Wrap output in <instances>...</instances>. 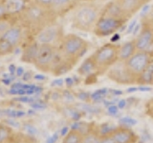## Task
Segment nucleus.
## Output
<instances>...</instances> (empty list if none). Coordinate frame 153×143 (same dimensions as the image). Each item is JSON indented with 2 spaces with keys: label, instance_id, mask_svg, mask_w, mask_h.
I'll return each instance as SVG.
<instances>
[{
  "label": "nucleus",
  "instance_id": "f257e3e1",
  "mask_svg": "<svg viewBox=\"0 0 153 143\" xmlns=\"http://www.w3.org/2000/svg\"><path fill=\"white\" fill-rule=\"evenodd\" d=\"M22 25L36 36L42 29L57 21V17L49 6L32 0L20 13Z\"/></svg>",
  "mask_w": 153,
  "mask_h": 143
},
{
  "label": "nucleus",
  "instance_id": "f03ea898",
  "mask_svg": "<svg viewBox=\"0 0 153 143\" xmlns=\"http://www.w3.org/2000/svg\"><path fill=\"white\" fill-rule=\"evenodd\" d=\"M104 3L94 0H83L76 6L71 15L72 27L80 32H93L102 13Z\"/></svg>",
  "mask_w": 153,
  "mask_h": 143
},
{
  "label": "nucleus",
  "instance_id": "7ed1b4c3",
  "mask_svg": "<svg viewBox=\"0 0 153 143\" xmlns=\"http://www.w3.org/2000/svg\"><path fill=\"white\" fill-rule=\"evenodd\" d=\"M91 44L76 34H66L57 46L63 59L72 66L76 65L90 49Z\"/></svg>",
  "mask_w": 153,
  "mask_h": 143
},
{
  "label": "nucleus",
  "instance_id": "20e7f679",
  "mask_svg": "<svg viewBox=\"0 0 153 143\" xmlns=\"http://www.w3.org/2000/svg\"><path fill=\"white\" fill-rule=\"evenodd\" d=\"M120 44L107 42L96 50L90 57L97 66L99 74L102 75L119 61Z\"/></svg>",
  "mask_w": 153,
  "mask_h": 143
},
{
  "label": "nucleus",
  "instance_id": "39448f33",
  "mask_svg": "<svg viewBox=\"0 0 153 143\" xmlns=\"http://www.w3.org/2000/svg\"><path fill=\"white\" fill-rule=\"evenodd\" d=\"M63 60L57 46L40 44L35 61V66L43 72H52Z\"/></svg>",
  "mask_w": 153,
  "mask_h": 143
},
{
  "label": "nucleus",
  "instance_id": "423d86ee",
  "mask_svg": "<svg viewBox=\"0 0 153 143\" xmlns=\"http://www.w3.org/2000/svg\"><path fill=\"white\" fill-rule=\"evenodd\" d=\"M128 21L129 20L126 19V18L114 16L102 12L92 33L98 37L112 36L119 30H121L122 27H123L124 24H126Z\"/></svg>",
  "mask_w": 153,
  "mask_h": 143
},
{
  "label": "nucleus",
  "instance_id": "0eeeda50",
  "mask_svg": "<svg viewBox=\"0 0 153 143\" xmlns=\"http://www.w3.org/2000/svg\"><path fill=\"white\" fill-rule=\"evenodd\" d=\"M152 60L153 54L151 51H136V53L124 63L129 72L137 80Z\"/></svg>",
  "mask_w": 153,
  "mask_h": 143
},
{
  "label": "nucleus",
  "instance_id": "6e6552de",
  "mask_svg": "<svg viewBox=\"0 0 153 143\" xmlns=\"http://www.w3.org/2000/svg\"><path fill=\"white\" fill-rule=\"evenodd\" d=\"M63 27L57 22L45 27L36 36V40L39 44H50L59 46L62 39L64 37Z\"/></svg>",
  "mask_w": 153,
  "mask_h": 143
},
{
  "label": "nucleus",
  "instance_id": "1a4fd4ad",
  "mask_svg": "<svg viewBox=\"0 0 153 143\" xmlns=\"http://www.w3.org/2000/svg\"><path fill=\"white\" fill-rule=\"evenodd\" d=\"M135 42L138 51H150L153 45V17H145L142 20L140 32Z\"/></svg>",
  "mask_w": 153,
  "mask_h": 143
},
{
  "label": "nucleus",
  "instance_id": "9d476101",
  "mask_svg": "<svg viewBox=\"0 0 153 143\" xmlns=\"http://www.w3.org/2000/svg\"><path fill=\"white\" fill-rule=\"evenodd\" d=\"M105 74L109 80L118 85H136L137 83V80L129 72L123 61L119 60L106 71Z\"/></svg>",
  "mask_w": 153,
  "mask_h": 143
},
{
  "label": "nucleus",
  "instance_id": "9b49d317",
  "mask_svg": "<svg viewBox=\"0 0 153 143\" xmlns=\"http://www.w3.org/2000/svg\"><path fill=\"white\" fill-rule=\"evenodd\" d=\"M81 1L83 0H53L49 7L56 17L59 18L73 12Z\"/></svg>",
  "mask_w": 153,
  "mask_h": 143
},
{
  "label": "nucleus",
  "instance_id": "f8f14e48",
  "mask_svg": "<svg viewBox=\"0 0 153 143\" xmlns=\"http://www.w3.org/2000/svg\"><path fill=\"white\" fill-rule=\"evenodd\" d=\"M110 133L117 143H137L139 136L127 126L115 127Z\"/></svg>",
  "mask_w": 153,
  "mask_h": 143
},
{
  "label": "nucleus",
  "instance_id": "ddd939ff",
  "mask_svg": "<svg viewBox=\"0 0 153 143\" xmlns=\"http://www.w3.org/2000/svg\"><path fill=\"white\" fill-rule=\"evenodd\" d=\"M115 1L131 19L136 13H138L148 3H150L152 0H115Z\"/></svg>",
  "mask_w": 153,
  "mask_h": 143
},
{
  "label": "nucleus",
  "instance_id": "4468645a",
  "mask_svg": "<svg viewBox=\"0 0 153 143\" xmlns=\"http://www.w3.org/2000/svg\"><path fill=\"white\" fill-rule=\"evenodd\" d=\"M24 37V27L20 25H13L3 37L4 40L9 41L13 47L21 44Z\"/></svg>",
  "mask_w": 153,
  "mask_h": 143
},
{
  "label": "nucleus",
  "instance_id": "2eb2a0df",
  "mask_svg": "<svg viewBox=\"0 0 153 143\" xmlns=\"http://www.w3.org/2000/svg\"><path fill=\"white\" fill-rule=\"evenodd\" d=\"M79 75L82 76V77L88 78V77H98L100 75L97 66H96L93 60L91 59L89 56L88 58H86L82 63L79 66L78 70H76Z\"/></svg>",
  "mask_w": 153,
  "mask_h": 143
},
{
  "label": "nucleus",
  "instance_id": "dca6fc26",
  "mask_svg": "<svg viewBox=\"0 0 153 143\" xmlns=\"http://www.w3.org/2000/svg\"><path fill=\"white\" fill-rule=\"evenodd\" d=\"M39 45L40 44L35 40L30 44L24 47L21 55V61L27 64H35L37 56V52L38 49H39Z\"/></svg>",
  "mask_w": 153,
  "mask_h": 143
},
{
  "label": "nucleus",
  "instance_id": "f3484780",
  "mask_svg": "<svg viewBox=\"0 0 153 143\" xmlns=\"http://www.w3.org/2000/svg\"><path fill=\"white\" fill-rule=\"evenodd\" d=\"M7 15H20L27 6L26 0H2Z\"/></svg>",
  "mask_w": 153,
  "mask_h": 143
},
{
  "label": "nucleus",
  "instance_id": "a211bd4d",
  "mask_svg": "<svg viewBox=\"0 0 153 143\" xmlns=\"http://www.w3.org/2000/svg\"><path fill=\"white\" fill-rule=\"evenodd\" d=\"M102 139V133L100 127L95 123H91L87 128V131L83 133L81 143H100Z\"/></svg>",
  "mask_w": 153,
  "mask_h": 143
},
{
  "label": "nucleus",
  "instance_id": "6ab92c4d",
  "mask_svg": "<svg viewBox=\"0 0 153 143\" xmlns=\"http://www.w3.org/2000/svg\"><path fill=\"white\" fill-rule=\"evenodd\" d=\"M137 47H136V42L135 39H132L130 40H127L123 43L120 44V50H119V60L126 61L128 60L130 57L136 53Z\"/></svg>",
  "mask_w": 153,
  "mask_h": 143
},
{
  "label": "nucleus",
  "instance_id": "aec40b11",
  "mask_svg": "<svg viewBox=\"0 0 153 143\" xmlns=\"http://www.w3.org/2000/svg\"><path fill=\"white\" fill-rule=\"evenodd\" d=\"M136 85H153V60L146 66V68L143 70V72L140 75V77L137 79Z\"/></svg>",
  "mask_w": 153,
  "mask_h": 143
},
{
  "label": "nucleus",
  "instance_id": "412c9836",
  "mask_svg": "<svg viewBox=\"0 0 153 143\" xmlns=\"http://www.w3.org/2000/svg\"><path fill=\"white\" fill-rule=\"evenodd\" d=\"M83 137V133L78 129H72L66 133L62 143H81Z\"/></svg>",
  "mask_w": 153,
  "mask_h": 143
},
{
  "label": "nucleus",
  "instance_id": "4be33fe9",
  "mask_svg": "<svg viewBox=\"0 0 153 143\" xmlns=\"http://www.w3.org/2000/svg\"><path fill=\"white\" fill-rule=\"evenodd\" d=\"M16 49L9 41L4 39H0V56H6L9 54H12Z\"/></svg>",
  "mask_w": 153,
  "mask_h": 143
},
{
  "label": "nucleus",
  "instance_id": "5701e85b",
  "mask_svg": "<svg viewBox=\"0 0 153 143\" xmlns=\"http://www.w3.org/2000/svg\"><path fill=\"white\" fill-rule=\"evenodd\" d=\"M13 26V24L9 20H6L2 18L0 19V39H3L5 34L8 32V30Z\"/></svg>",
  "mask_w": 153,
  "mask_h": 143
},
{
  "label": "nucleus",
  "instance_id": "b1692460",
  "mask_svg": "<svg viewBox=\"0 0 153 143\" xmlns=\"http://www.w3.org/2000/svg\"><path fill=\"white\" fill-rule=\"evenodd\" d=\"M145 109H146V113L147 114V115L153 119V98L146 101V106H145Z\"/></svg>",
  "mask_w": 153,
  "mask_h": 143
},
{
  "label": "nucleus",
  "instance_id": "393cba45",
  "mask_svg": "<svg viewBox=\"0 0 153 143\" xmlns=\"http://www.w3.org/2000/svg\"><path fill=\"white\" fill-rule=\"evenodd\" d=\"M100 143H117L116 140L114 139V137L110 133H106V135L102 136V139H100Z\"/></svg>",
  "mask_w": 153,
  "mask_h": 143
},
{
  "label": "nucleus",
  "instance_id": "a878e982",
  "mask_svg": "<svg viewBox=\"0 0 153 143\" xmlns=\"http://www.w3.org/2000/svg\"><path fill=\"white\" fill-rule=\"evenodd\" d=\"M24 129H25V131L29 133V135H31V136H35V135H36V133H37L36 128H35L33 126L25 125V126H24Z\"/></svg>",
  "mask_w": 153,
  "mask_h": 143
},
{
  "label": "nucleus",
  "instance_id": "bb28decb",
  "mask_svg": "<svg viewBox=\"0 0 153 143\" xmlns=\"http://www.w3.org/2000/svg\"><path fill=\"white\" fill-rule=\"evenodd\" d=\"M8 137V131L3 127H0V143L3 142Z\"/></svg>",
  "mask_w": 153,
  "mask_h": 143
},
{
  "label": "nucleus",
  "instance_id": "cd10ccee",
  "mask_svg": "<svg viewBox=\"0 0 153 143\" xmlns=\"http://www.w3.org/2000/svg\"><path fill=\"white\" fill-rule=\"evenodd\" d=\"M7 15L6 10H5V7L2 3V0H0V19L4 18V16Z\"/></svg>",
  "mask_w": 153,
  "mask_h": 143
},
{
  "label": "nucleus",
  "instance_id": "c85d7f7f",
  "mask_svg": "<svg viewBox=\"0 0 153 143\" xmlns=\"http://www.w3.org/2000/svg\"><path fill=\"white\" fill-rule=\"evenodd\" d=\"M7 124H8V125H10V126L13 127V128H19V127H20L19 123L16 122V121H14V120H13V119H8Z\"/></svg>",
  "mask_w": 153,
  "mask_h": 143
},
{
  "label": "nucleus",
  "instance_id": "c756f323",
  "mask_svg": "<svg viewBox=\"0 0 153 143\" xmlns=\"http://www.w3.org/2000/svg\"><path fill=\"white\" fill-rule=\"evenodd\" d=\"M16 76H18V77H21V76H23V74H24V68L21 67V66L17 67V69L16 70Z\"/></svg>",
  "mask_w": 153,
  "mask_h": 143
},
{
  "label": "nucleus",
  "instance_id": "7c9ffc66",
  "mask_svg": "<svg viewBox=\"0 0 153 143\" xmlns=\"http://www.w3.org/2000/svg\"><path fill=\"white\" fill-rule=\"evenodd\" d=\"M64 100H66V101H73L74 100V97L72 96L71 93H68V92H64Z\"/></svg>",
  "mask_w": 153,
  "mask_h": 143
},
{
  "label": "nucleus",
  "instance_id": "2f4dec72",
  "mask_svg": "<svg viewBox=\"0 0 153 143\" xmlns=\"http://www.w3.org/2000/svg\"><path fill=\"white\" fill-rule=\"evenodd\" d=\"M37 2H39L41 4H43V5H46V6H49L51 2L53 1V0H36Z\"/></svg>",
  "mask_w": 153,
  "mask_h": 143
},
{
  "label": "nucleus",
  "instance_id": "473e14b6",
  "mask_svg": "<svg viewBox=\"0 0 153 143\" xmlns=\"http://www.w3.org/2000/svg\"><path fill=\"white\" fill-rule=\"evenodd\" d=\"M62 84H63V80H62V79L56 80V81H54V82L52 83L53 85H61Z\"/></svg>",
  "mask_w": 153,
  "mask_h": 143
},
{
  "label": "nucleus",
  "instance_id": "72a5a7b5",
  "mask_svg": "<svg viewBox=\"0 0 153 143\" xmlns=\"http://www.w3.org/2000/svg\"><path fill=\"white\" fill-rule=\"evenodd\" d=\"M7 114L9 116H11V117H16V111H11V109H9V111L6 112Z\"/></svg>",
  "mask_w": 153,
  "mask_h": 143
},
{
  "label": "nucleus",
  "instance_id": "f704fd0d",
  "mask_svg": "<svg viewBox=\"0 0 153 143\" xmlns=\"http://www.w3.org/2000/svg\"><path fill=\"white\" fill-rule=\"evenodd\" d=\"M117 107H110L109 109H108V112H110V113H115V112H117Z\"/></svg>",
  "mask_w": 153,
  "mask_h": 143
},
{
  "label": "nucleus",
  "instance_id": "c9c22d12",
  "mask_svg": "<svg viewBox=\"0 0 153 143\" xmlns=\"http://www.w3.org/2000/svg\"><path fill=\"white\" fill-rule=\"evenodd\" d=\"M29 76H30V73H29V72L24 73L22 78H23V80H24V81H28V80H30V77H29Z\"/></svg>",
  "mask_w": 153,
  "mask_h": 143
},
{
  "label": "nucleus",
  "instance_id": "e433bc0d",
  "mask_svg": "<svg viewBox=\"0 0 153 143\" xmlns=\"http://www.w3.org/2000/svg\"><path fill=\"white\" fill-rule=\"evenodd\" d=\"M10 72H11L12 74H13V73H16V67H14V66L13 65H10Z\"/></svg>",
  "mask_w": 153,
  "mask_h": 143
},
{
  "label": "nucleus",
  "instance_id": "4c0bfd02",
  "mask_svg": "<svg viewBox=\"0 0 153 143\" xmlns=\"http://www.w3.org/2000/svg\"><path fill=\"white\" fill-rule=\"evenodd\" d=\"M35 79H36V80H44L45 77H44L43 75H36V76H35Z\"/></svg>",
  "mask_w": 153,
  "mask_h": 143
},
{
  "label": "nucleus",
  "instance_id": "58836bf2",
  "mask_svg": "<svg viewBox=\"0 0 153 143\" xmlns=\"http://www.w3.org/2000/svg\"><path fill=\"white\" fill-rule=\"evenodd\" d=\"M25 115V112H16V116L17 117H21V116H24Z\"/></svg>",
  "mask_w": 153,
  "mask_h": 143
},
{
  "label": "nucleus",
  "instance_id": "ea45409f",
  "mask_svg": "<svg viewBox=\"0 0 153 143\" xmlns=\"http://www.w3.org/2000/svg\"><path fill=\"white\" fill-rule=\"evenodd\" d=\"M94 1H98V2H100V3H106V2L109 1V0H94Z\"/></svg>",
  "mask_w": 153,
  "mask_h": 143
},
{
  "label": "nucleus",
  "instance_id": "a19ab883",
  "mask_svg": "<svg viewBox=\"0 0 153 143\" xmlns=\"http://www.w3.org/2000/svg\"><path fill=\"white\" fill-rule=\"evenodd\" d=\"M151 52H152V54H153V45H152V48H151V50H150Z\"/></svg>",
  "mask_w": 153,
  "mask_h": 143
}]
</instances>
